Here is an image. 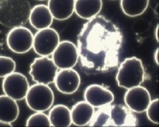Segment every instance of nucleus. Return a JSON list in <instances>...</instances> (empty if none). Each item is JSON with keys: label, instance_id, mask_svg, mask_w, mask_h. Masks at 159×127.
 Listing matches in <instances>:
<instances>
[{"label": "nucleus", "instance_id": "1a4fd4ad", "mask_svg": "<svg viewBox=\"0 0 159 127\" xmlns=\"http://www.w3.org/2000/svg\"><path fill=\"white\" fill-rule=\"evenodd\" d=\"M30 87V83L25 75L14 72L4 78L2 88L4 94L20 101L25 98Z\"/></svg>", "mask_w": 159, "mask_h": 127}, {"label": "nucleus", "instance_id": "a211bd4d", "mask_svg": "<svg viewBox=\"0 0 159 127\" xmlns=\"http://www.w3.org/2000/svg\"><path fill=\"white\" fill-rule=\"evenodd\" d=\"M20 115V108L16 101L6 95H0V120L12 123Z\"/></svg>", "mask_w": 159, "mask_h": 127}, {"label": "nucleus", "instance_id": "ddd939ff", "mask_svg": "<svg viewBox=\"0 0 159 127\" xmlns=\"http://www.w3.org/2000/svg\"><path fill=\"white\" fill-rule=\"evenodd\" d=\"M84 98L85 101L97 108L111 104L114 100L112 92L98 84L88 86L84 91Z\"/></svg>", "mask_w": 159, "mask_h": 127}, {"label": "nucleus", "instance_id": "aec40b11", "mask_svg": "<svg viewBox=\"0 0 159 127\" xmlns=\"http://www.w3.org/2000/svg\"><path fill=\"white\" fill-rule=\"evenodd\" d=\"M149 0H120V7L125 15L129 17L142 15L148 8Z\"/></svg>", "mask_w": 159, "mask_h": 127}, {"label": "nucleus", "instance_id": "7ed1b4c3", "mask_svg": "<svg viewBox=\"0 0 159 127\" xmlns=\"http://www.w3.org/2000/svg\"><path fill=\"white\" fill-rule=\"evenodd\" d=\"M28 0H0V23L7 27L21 26L29 20Z\"/></svg>", "mask_w": 159, "mask_h": 127}, {"label": "nucleus", "instance_id": "412c9836", "mask_svg": "<svg viewBox=\"0 0 159 127\" xmlns=\"http://www.w3.org/2000/svg\"><path fill=\"white\" fill-rule=\"evenodd\" d=\"M26 127H51L49 116L43 112H36L31 115L26 121Z\"/></svg>", "mask_w": 159, "mask_h": 127}, {"label": "nucleus", "instance_id": "bb28decb", "mask_svg": "<svg viewBox=\"0 0 159 127\" xmlns=\"http://www.w3.org/2000/svg\"><path fill=\"white\" fill-rule=\"evenodd\" d=\"M37 1H46V0H37Z\"/></svg>", "mask_w": 159, "mask_h": 127}, {"label": "nucleus", "instance_id": "6ab92c4d", "mask_svg": "<svg viewBox=\"0 0 159 127\" xmlns=\"http://www.w3.org/2000/svg\"><path fill=\"white\" fill-rule=\"evenodd\" d=\"M49 118L51 127H69L72 124L71 112L64 105H57L51 109Z\"/></svg>", "mask_w": 159, "mask_h": 127}, {"label": "nucleus", "instance_id": "2eb2a0df", "mask_svg": "<svg viewBox=\"0 0 159 127\" xmlns=\"http://www.w3.org/2000/svg\"><path fill=\"white\" fill-rule=\"evenodd\" d=\"M75 0H48V7L52 16L57 21H65L73 15Z\"/></svg>", "mask_w": 159, "mask_h": 127}, {"label": "nucleus", "instance_id": "6e6552de", "mask_svg": "<svg viewBox=\"0 0 159 127\" xmlns=\"http://www.w3.org/2000/svg\"><path fill=\"white\" fill-rule=\"evenodd\" d=\"M60 42L59 33L52 28L39 30L34 35L33 49L40 57L52 55Z\"/></svg>", "mask_w": 159, "mask_h": 127}, {"label": "nucleus", "instance_id": "39448f33", "mask_svg": "<svg viewBox=\"0 0 159 127\" xmlns=\"http://www.w3.org/2000/svg\"><path fill=\"white\" fill-rule=\"evenodd\" d=\"M25 99L32 111L44 112L50 109L53 104L54 94L48 85L37 83L30 87Z\"/></svg>", "mask_w": 159, "mask_h": 127}, {"label": "nucleus", "instance_id": "20e7f679", "mask_svg": "<svg viewBox=\"0 0 159 127\" xmlns=\"http://www.w3.org/2000/svg\"><path fill=\"white\" fill-rule=\"evenodd\" d=\"M145 78V71L141 60L135 57L128 58L119 67L116 80L119 87L127 90L138 87Z\"/></svg>", "mask_w": 159, "mask_h": 127}, {"label": "nucleus", "instance_id": "f8f14e48", "mask_svg": "<svg viewBox=\"0 0 159 127\" xmlns=\"http://www.w3.org/2000/svg\"><path fill=\"white\" fill-rule=\"evenodd\" d=\"M54 83L61 93L72 94L80 87V77L78 72L73 68L61 69L57 73Z\"/></svg>", "mask_w": 159, "mask_h": 127}, {"label": "nucleus", "instance_id": "b1692460", "mask_svg": "<svg viewBox=\"0 0 159 127\" xmlns=\"http://www.w3.org/2000/svg\"><path fill=\"white\" fill-rule=\"evenodd\" d=\"M159 48H157L154 53V60L156 64L159 65Z\"/></svg>", "mask_w": 159, "mask_h": 127}, {"label": "nucleus", "instance_id": "423d86ee", "mask_svg": "<svg viewBox=\"0 0 159 127\" xmlns=\"http://www.w3.org/2000/svg\"><path fill=\"white\" fill-rule=\"evenodd\" d=\"M30 75L37 83L49 85L54 83L58 68L48 57L36 58L30 65Z\"/></svg>", "mask_w": 159, "mask_h": 127}, {"label": "nucleus", "instance_id": "9d476101", "mask_svg": "<svg viewBox=\"0 0 159 127\" xmlns=\"http://www.w3.org/2000/svg\"><path fill=\"white\" fill-rule=\"evenodd\" d=\"M52 55L54 63L61 70L73 68L79 59L77 46L68 40L60 42Z\"/></svg>", "mask_w": 159, "mask_h": 127}, {"label": "nucleus", "instance_id": "a878e982", "mask_svg": "<svg viewBox=\"0 0 159 127\" xmlns=\"http://www.w3.org/2000/svg\"><path fill=\"white\" fill-rule=\"evenodd\" d=\"M154 36L156 38L157 42H159V25L157 24L156 26L155 31H154Z\"/></svg>", "mask_w": 159, "mask_h": 127}, {"label": "nucleus", "instance_id": "4be33fe9", "mask_svg": "<svg viewBox=\"0 0 159 127\" xmlns=\"http://www.w3.org/2000/svg\"><path fill=\"white\" fill-rule=\"evenodd\" d=\"M16 64L11 58L0 55V78H5L15 72Z\"/></svg>", "mask_w": 159, "mask_h": 127}, {"label": "nucleus", "instance_id": "4468645a", "mask_svg": "<svg viewBox=\"0 0 159 127\" xmlns=\"http://www.w3.org/2000/svg\"><path fill=\"white\" fill-rule=\"evenodd\" d=\"M53 19L48 6L38 4L31 8L28 20L33 27L39 31L50 27Z\"/></svg>", "mask_w": 159, "mask_h": 127}, {"label": "nucleus", "instance_id": "dca6fc26", "mask_svg": "<svg viewBox=\"0 0 159 127\" xmlns=\"http://www.w3.org/2000/svg\"><path fill=\"white\" fill-rule=\"evenodd\" d=\"M72 123L76 126L83 127L89 124L94 115V108L86 101L76 103L71 111Z\"/></svg>", "mask_w": 159, "mask_h": 127}, {"label": "nucleus", "instance_id": "5701e85b", "mask_svg": "<svg viewBox=\"0 0 159 127\" xmlns=\"http://www.w3.org/2000/svg\"><path fill=\"white\" fill-rule=\"evenodd\" d=\"M147 116L151 122L159 125V99L151 101L146 111Z\"/></svg>", "mask_w": 159, "mask_h": 127}, {"label": "nucleus", "instance_id": "f257e3e1", "mask_svg": "<svg viewBox=\"0 0 159 127\" xmlns=\"http://www.w3.org/2000/svg\"><path fill=\"white\" fill-rule=\"evenodd\" d=\"M123 41L120 28L102 15L83 25L77 37L81 67L93 74L108 72L119 65Z\"/></svg>", "mask_w": 159, "mask_h": 127}, {"label": "nucleus", "instance_id": "f03ea898", "mask_svg": "<svg viewBox=\"0 0 159 127\" xmlns=\"http://www.w3.org/2000/svg\"><path fill=\"white\" fill-rule=\"evenodd\" d=\"M138 125L136 116L122 105H107L94 112L90 127H134Z\"/></svg>", "mask_w": 159, "mask_h": 127}, {"label": "nucleus", "instance_id": "9b49d317", "mask_svg": "<svg viewBox=\"0 0 159 127\" xmlns=\"http://www.w3.org/2000/svg\"><path fill=\"white\" fill-rule=\"evenodd\" d=\"M151 101L149 91L140 85L128 89L124 96V101L127 107L136 113L146 111Z\"/></svg>", "mask_w": 159, "mask_h": 127}, {"label": "nucleus", "instance_id": "f3484780", "mask_svg": "<svg viewBox=\"0 0 159 127\" xmlns=\"http://www.w3.org/2000/svg\"><path fill=\"white\" fill-rule=\"evenodd\" d=\"M102 0H75L74 12L80 18L89 20L100 12Z\"/></svg>", "mask_w": 159, "mask_h": 127}, {"label": "nucleus", "instance_id": "393cba45", "mask_svg": "<svg viewBox=\"0 0 159 127\" xmlns=\"http://www.w3.org/2000/svg\"><path fill=\"white\" fill-rule=\"evenodd\" d=\"M13 125L11 123L5 122L3 121L0 120V127H11Z\"/></svg>", "mask_w": 159, "mask_h": 127}, {"label": "nucleus", "instance_id": "0eeeda50", "mask_svg": "<svg viewBox=\"0 0 159 127\" xmlns=\"http://www.w3.org/2000/svg\"><path fill=\"white\" fill-rule=\"evenodd\" d=\"M34 35L31 31L24 26L12 28L7 35L8 48L17 54H24L33 47Z\"/></svg>", "mask_w": 159, "mask_h": 127}]
</instances>
